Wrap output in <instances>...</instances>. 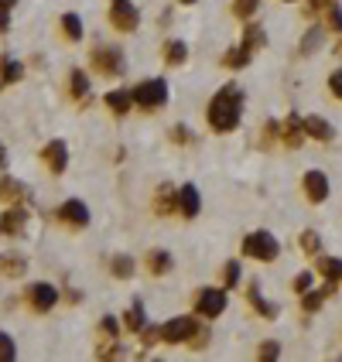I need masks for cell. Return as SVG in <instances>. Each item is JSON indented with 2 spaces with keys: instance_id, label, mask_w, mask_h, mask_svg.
Segmentation results:
<instances>
[{
  "instance_id": "6da1fadb",
  "label": "cell",
  "mask_w": 342,
  "mask_h": 362,
  "mask_svg": "<svg viewBox=\"0 0 342 362\" xmlns=\"http://www.w3.org/2000/svg\"><path fill=\"white\" fill-rule=\"evenodd\" d=\"M206 116H209V127L216 130V133H233V130L239 127V116H243V93H239L237 82L223 86V89L212 96Z\"/></svg>"
},
{
  "instance_id": "7a4b0ae2",
  "label": "cell",
  "mask_w": 342,
  "mask_h": 362,
  "mask_svg": "<svg viewBox=\"0 0 342 362\" xmlns=\"http://www.w3.org/2000/svg\"><path fill=\"white\" fill-rule=\"evenodd\" d=\"M239 250L246 253V257H254V260H274L277 253H281V243L274 239V236L267 233V229H261V233H250L243 243H239Z\"/></svg>"
},
{
  "instance_id": "3957f363",
  "label": "cell",
  "mask_w": 342,
  "mask_h": 362,
  "mask_svg": "<svg viewBox=\"0 0 342 362\" xmlns=\"http://www.w3.org/2000/svg\"><path fill=\"white\" fill-rule=\"evenodd\" d=\"M133 103L144 106V109H158V106L168 103V86H164V79H147V82H140V86H133Z\"/></svg>"
},
{
  "instance_id": "277c9868",
  "label": "cell",
  "mask_w": 342,
  "mask_h": 362,
  "mask_svg": "<svg viewBox=\"0 0 342 362\" xmlns=\"http://www.w3.org/2000/svg\"><path fill=\"white\" fill-rule=\"evenodd\" d=\"M93 69L100 72V76H124L127 72V65H124V52L120 48H113V45H100V48H93Z\"/></svg>"
},
{
  "instance_id": "5b68a950",
  "label": "cell",
  "mask_w": 342,
  "mask_h": 362,
  "mask_svg": "<svg viewBox=\"0 0 342 362\" xmlns=\"http://www.w3.org/2000/svg\"><path fill=\"white\" fill-rule=\"evenodd\" d=\"M110 25L117 27V31H124V34L137 31V25H140L137 4H131V0H113V4H110Z\"/></svg>"
},
{
  "instance_id": "8992f818",
  "label": "cell",
  "mask_w": 342,
  "mask_h": 362,
  "mask_svg": "<svg viewBox=\"0 0 342 362\" xmlns=\"http://www.w3.org/2000/svg\"><path fill=\"white\" fill-rule=\"evenodd\" d=\"M226 311V287H206L195 301V314L202 318H219Z\"/></svg>"
},
{
  "instance_id": "52a82bcc",
  "label": "cell",
  "mask_w": 342,
  "mask_h": 362,
  "mask_svg": "<svg viewBox=\"0 0 342 362\" xmlns=\"http://www.w3.org/2000/svg\"><path fill=\"white\" fill-rule=\"evenodd\" d=\"M55 219L65 222L69 229H86V226H89V208H86V202H79V199H69L62 208H55Z\"/></svg>"
},
{
  "instance_id": "ba28073f",
  "label": "cell",
  "mask_w": 342,
  "mask_h": 362,
  "mask_svg": "<svg viewBox=\"0 0 342 362\" xmlns=\"http://www.w3.org/2000/svg\"><path fill=\"white\" fill-rule=\"evenodd\" d=\"M195 318H171L168 325H161V338L168 342V345H182L188 338L195 335Z\"/></svg>"
},
{
  "instance_id": "9c48e42d",
  "label": "cell",
  "mask_w": 342,
  "mask_h": 362,
  "mask_svg": "<svg viewBox=\"0 0 342 362\" xmlns=\"http://www.w3.org/2000/svg\"><path fill=\"white\" fill-rule=\"evenodd\" d=\"M58 290L52 284H31L27 287V301H31V308L38 311V314H45V311H52L58 304Z\"/></svg>"
},
{
  "instance_id": "30bf717a",
  "label": "cell",
  "mask_w": 342,
  "mask_h": 362,
  "mask_svg": "<svg viewBox=\"0 0 342 362\" xmlns=\"http://www.w3.org/2000/svg\"><path fill=\"white\" fill-rule=\"evenodd\" d=\"M41 161H45V168H48L52 175H62L65 164H69V147H65V140H48L45 151H41Z\"/></svg>"
},
{
  "instance_id": "8fae6325",
  "label": "cell",
  "mask_w": 342,
  "mask_h": 362,
  "mask_svg": "<svg viewBox=\"0 0 342 362\" xmlns=\"http://www.w3.org/2000/svg\"><path fill=\"white\" fill-rule=\"evenodd\" d=\"M281 137H284V144H288L291 151H298V147H301V140L308 137V130H305V120H301L298 113H291L288 120L281 123Z\"/></svg>"
},
{
  "instance_id": "7c38bea8",
  "label": "cell",
  "mask_w": 342,
  "mask_h": 362,
  "mask_svg": "<svg viewBox=\"0 0 342 362\" xmlns=\"http://www.w3.org/2000/svg\"><path fill=\"white\" fill-rule=\"evenodd\" d=\"M25 226H27V208H21V206L7 208V212L0 215V233L4 236H21Z\"/></svg>"
},
{
  "instance_id": "4fadbf2b",
  "label": "cell",
  "mask_w": 342,
  "mask_h": 362,
  "mask_svg": "<svg viewBox=\"0 0 342 362\" xmlns=\"http://www.w3.org/2000/svg\"><path fill=\"white\" fill-rule=\"evenodd\" d=\"M301 185H305V195H308V202H325L329 199V178L322 175V171H308L305 178H301Z\"/></svg>"
},
{
  "instance_id": "5bb4252c",
  "label": "cell",
  "mask_w": 342,
  "mask_h": 362,
  "mask_svg": "<svg viewBox=\"0 0 342 362\" xmlns=\"http://www.w3.org/2000/svg\"><path fill=\"white\" fill-rule=\"evenodd\" d=\"M332 294H336V281H325V287H318V290H305V294H301V308L308 311V314H315V311L322 308Z\"/></svg>"
},
{
  "instance_id": "9a60e30c",
  "label": "cell",
  "mask_w": 342,
  "mask_h": 362,
  "mask_svg": "<svg viewBox=\"0 0 342 362\" xmlns=\"http://www.w3.org/2000/svg\"><path fill=\"white\" fill-rule=\"evenodd\" d=\"M199 208H202V199H199L195 185H182V188H178V212H182L185 219H195Z\"/></svg>"
},
{
  "instance_id": "2e32d148",
  "label": "cell",
  "mask_w": 342,
  "mask_h": 362,
  "mask_svg": "<svg viewBox=\"0 0 342 362\" xmlns=\"http://www.w3.org/2000/svg\"><path fill=\"white\" fill-rule=\"evenodd\" d=\"M27 199V188L18 178H0V202L4 206H21Z\"/></svg>"
},
{
  "instance_id": "e0dca14e",
  "label": "cell",
  "mask_w": 342,
  "mask_h": 362,
  "mask_svg": "<svg viewBox=\"0 0 342 362\" xmlns=\"http://www.w3.org/2000/svg\"><path fill=\"white\" fill-rule=\"evenodd\" d=\"M154 212H158V215H171V212H178V192H175L168 181L154 192Z\"/></svg>"
},
{
  "instance_id": "ac0fdd59",
  "label": "cell",
  "mask_w": 342,
  "mask_h": 362,
  "mask_svg": "<svg viewBox=\"0 0 342 362\" xmlns=\"http://www.w3.org/2000/svg\"><path fill=\"white\" fill-rule=\"evenodd\" d=\"M246 301H250V308L257 311L261 318H267V321H270V318H277V304H274V301H267L261 290H257V284L246 287Z\"/></svg>"
},
{
  "instance_id": "d6986e66",
  "label": "cell",
  "mask_w": 342,
  "mask_h": 362,
  "mask_svg": "<svg viewBox=\"0 0 342 362\" xmlns=\"http://www.w3.org/2000/svg\"><path fill=\"white\" fill-rule=\"evenodd\" d=\"M305 130H308V137H315L322 144H329V140L336 137V127H332L325 116H305Z\"/></svg>"
},
{
  "instance_id": "ffe728a7",
  "label": "cell",
  "mask_w": 342,
  "mask_h": 362,
  "mask_svg": "<svg viewBox=\"0 0 342 362\" xmlns=\"http://www.w3.org/2000/svg\"><path fill=\"white\" fill-rule=\"evenodd\" d=\"M133 270H137V263H133L127 253H117V257L110 260V274H113L117 281H131Z\"/></svg>"
},
{
  "instance_id": "44dd1931",
  "label": "cell",
  "mask_w": 342,
  "mask_h": 362,
  "mask_svg": "<svg viewBox=\"0 0 342 362\" xmlns=\"http://www.w3.org/2000/svg\"><path fill=\"white\" fill-rule=\"evenodd\" d=\"M250 58H254V48L239 45V48H230V52L223 55V65H226V69H246Z\"/></svg>"
},
{
  "instance_id": "7402d4cb",
  "label": "cell",
  "mask_w": 342,
  "mask_h": 362,
  "mask_svg": "<svg viewBox=\"0 0 342 362\" xmlns=\"http://www.w3.org/2000/svg\"><path fill=\"white\" fill-rule=\"evenodd\" d=\"M144 263H147V270H151L154 277H161V274L171 270V253H168V250H151Z\"/></svg>"
},
{
  "instance_id": "603a6c76",
  "label": "cell",
  "mask_w": 342,
  "mask_h": 362,
  "mask_svg": "<svg viewBox=\"0 0 342 362\" xmlns=\"http://www.w3.org/2000/svg\"><path fill=\"white\" fill-rule=\"evenodd\" d=\"M21 76H25V65H21V62H14V58H0V89L11 86V82H18Z\"/></svg>"
},
{
  "instance_id": "cb8c5ba5",
  "label": "cell",
  "mask_w": 342,
  "mask_h": 362,
  "mask_svg": "<svg viewBox=\"0 0 342 362\" xmlns=\"http://www.w3.org/2000/svg\"><path fill=\"white\" fill-rule=\"evenodd\" d=\"M144 325H147V318H144V304L140 301H133L127 314H124V328L127 332H144Z\"/></svg>"
},
{
  "instance_id": "d4e9b609",
  "label": "cell",
  "mask_w": 342,
  "mask_h": 362,
  "mask_svg": "<svg viewBox=\"0 0 342 362\" xmlns=\"http://www.w3.org/2000/svg\"><path fill=\"white\" fill-rule=\"evenodd\" d=\"M103 100H106V106H110L117 116H127V113H131V106H133L131 93H106Z\"/></svg>"
},
{
  "instance_id": "484cf974",
  "label": "cell",
  "mask_w": 342,
  "mask_h": 362,
  "mask_svg": "<svg viewBox=\"0 0 342 362\" xmlns=\"http://www.w3.org/2000/svg\"><path fill=\"white\" fill-rule=\"evenodd\" d=\"M315 267H318V274H322L325 281H336V284L342 281V260L339 257H322Z\"/></svg>"
},
{
  "instance_id": "4316f807",
  "label": "cell",
  "mask_w": 342,
  "mask_h": 362,
  "mask_svg": "<svg viewBox=\"0 0 342 362\" xmlns=\"http://www.w3.org/2000/svg\"><path fill=\"white\" fill-rule=\"evenodd\" d=\"M188 62V45L185 41H168L164 45V65H185Z\"/></svg>"
},
{
  "instance_id": "83f0119b",
  "label": "cell",
  "mask_w": 342,
  "mask_h": 362,
  "mask_svg": "<svg viewBox=\"0 0 342 362\" xmlns=\"http://www.w3.org/2000/svg\"><path fill=\"white\" fill-rule=\"evenodd\" d=\"M27 263L21 257H14V253H7V257H0V274H7V277H25Z\"/></svg>"
},
{
  "instance_id": "f1b7e54d",
  "label": "cell",
  "mask_w": 342,
  "mask_h": 362,
  "mask_svg": "<svg viewBox=\"0 0 342 362\" xmlns=\"http://www.w3.org/2000/svg\"><path fill=\"white\" fill-rule=\"evenodd\" d=\"M243 45H246V48H254V52H257V48H263V45H267L263 27L261 25H246V27H243Z\"/></svg>"
},
{
  "instance_id": "f546056e",
  "label": "cell",
  "mask_w": 342,
  "mask_h": 362,
  "mask_svg": "<svg viewBox=\"0 0 342 362\" xmlns=\"http://www.w3.org/2000/svg\"><path fill=\"white\" fill-rule=\"evenodd\" d=\"M62 31L69 41H82V21L79 14H62Z\"/></svg>"
},
{
  "instance_id": "4dcf8cb0",
  "label": "cell",
  "mask_w": 342,
  "mask_h": 362,
  "mask_svg": "<svg viewBox=\"0 0 342 362\" xmlns=\"http://www.w3.org/2000/svg\"><path fill=\"white\" fill-rule=\"evenodd\" d=\"M69 89H72V100H86V93H89V79H86V72H82V69H72Z\"/></svg>"
},
{
  "instance_id": "1f68e13d",
  "label": "cell",
  "mask_w": 342,
  "mask_h": 362,
  "mask_svg": "<svg viewBox=\"0 0 342 362\" xmlns=\"http://www.w3.org/2000/svg\"><path fill=\"white\" fill-rule=\"evenodd\" d=\"M298 246H301L305 253H312V257H315L318 250H322V236H318L315 229H305V233L298 236Z\"/></svg>"
},
{
  "instance_id": "d6a6232c",
  "label": "cell",
  "mask_w": 342,
  "mask_h": 362,
  "mask_svg": "<svg viewBox=\"0 0 342 362\" xmlns=\"http://www.w3.org/2000/svg\"><path fill=\"white\" fill-rule=\"evenodd\" d=\"M325 41V34H322V27H312L305 38H301V55H315L318 45Z\"/></svg>"
},
{
  "instance_id": "836d02e7",
  "label": "cell",
  "mask_w": 342,
  "mask_h": 362,
  "mask_svg": "<svg viewBox=\"0 0 342 362\" xmlns=\"http://www.w3.org/2000/svg\"><path fill=\"white\" fill-rule=\"evenodd\" d=\"M261 7V0H233V14H237L239 21H246V18H254V11Z\"/></svg>"
},
{
  "instance_id": "e575fe53",
  "label": "cell",
  "mask_w": 342,
  "mask_h": 362,
  "mask_svg": "<svg viewBox=\"0 0 342 362\" xmlns=\"http://www.w3.org/2000/svg\"><path fill=\"white\" fill-rule=\"evenodd\" d=\"M18 359V349H14V338L7 332H0V362H14Z\"/></svg>"
},
{
  "instance_id": "d590c367",
  "label": "cell",
  "mask_w": 342,
  "mask_h": 362,
  "mask_svg": "<svg viewBox=\"0 0 342 362\" xmlns=\"http://www.w3.org/2000/svg\"><path fill=\"white\" fill-rule=\"evenodd\" d=\"M237 284H239V263L230 260V263H226V270H223V287H226V290H233Z\"/></svg>"
},
{
  "instance_id": "8d00e7d4",
  "label": "cell",
  "mask_w": 342,
  "mask_h": 362,
  "mask_svg": "<svg viewBox=\"0 0 342 362\" xmlns=\"http://www.w3.org/2000/svg\"><path fill=\"white\" fill-rule=\"evenodd\" d=\"M332 7V0H308L305 4V18H315V14H325Z\"/></svg>"
},
{
  "instance_id": "74e56055",
  "label": "cell",
  "mask_w": 342,
  "mask_h": 362,
  "mask_svg": "<svg viewBox=\"0 0 342 362\" xmlns=\"http://www.w3.org/2000/svg\"><path fill=\"white\" fill-rule=\"evenodd\" d=\"M257 356H261V362L277 359V356H281V345H277V342H263V345H261V352H257Z\"/></svg>"
},
{
  "instance_id": "f35d334b",
  "label": "cell",
  "mask_w": 342,
  "mask_h": 362,
  "mask_svg": "<svg viewBox=\"0 0 342 362\" xmlns=\"http://www.w3.org/2000/svg\"><path fill=\"white\" fill-rule=\"evenodd\" d=\"M206 345H209V332H206V328H195V335L188 338V349L199 352V349H206Z\"/></svg>"
},
{
  "instance_id": "ab89813d",
  "label": "cell",
  "mask_w": 342,
  "mask_h": 362,
  "mask_svg": "<svg viewBox=\"0 0 342 362\" xmlns=\"http://www.w3.org/2000/svg\"><path fill=\"white\" fill-rule=\"evenodd\" d=\"M294 294H305V290H312V274H308V270H301V274H298V277H294Z\"/></svg>"
},
{
  "instance_id": "60d3db41",
  "label": "cell",
  "mask_w": 342,
  "mask_h": 362,
  "mask_svg": "<svg viewBox=\"0 0 342 362\" xmlns=\"http://www.w3.org/2000/svg\"><path fill=\"white\" fill-rule=\"evenodd\" d=\"M18 0H0V31H7L11 27V7H14Z\"/></svg>"
},
{
  "instance_id": "b9f144b4",
  "label": "cell",
  "mask_w": 342,
  "mask_h": 362,
  "mask_svg": "<svg viewBox=\"0 0 342 362\" xmlns=\"http://www.w3.org/2000/svg\"><path fill=\"white\" fill-rule=\"evenodd\" d=\"M325 18H329V27H332V31H342V11L336 7V4L325 11Z\"/></svg>"
},
{
  "instance_id": "7bdbcfd3",
  "label": "cell",
  "mask_w": 342,
  "mask_h": 362,
  "mask_svg": "<svg viewBox=\"0 0 342 362\" xmlns=\"http://www.w3.org/2000/svg\"><path fill=\"white\" fill-rule=\"evenodd\" d=\"M277 133H281V123H274V120H267V123H263V147H267L270 140H277Z\"/></svg>"
},
{
  "instance_id": "ee69618b",
  "label": "cell",
  "mask_w": 342,
  "mask_h": 362,
  "mask_svg": "<svg viewBox=\"0 0 342 362\" xmlns=\"http://www.w3.org/2000/svg\"><path fill=\"white\" fill-rule=\"evenodd\" d=\"M100 332H103V335H117V332H120V325H117V318H113V314H106L103 321H100Z\"/></svg>"
},
{
  "instance_id": "f6af8a7d",
  "label": "cell",
  "mask_w": 342,
  "mask_h": 362,
  "mask_svg": "<svg viewBox=\"0 0 342 362\" xmlns=\"http://www.w3.org/2000/svg\"><path fill=\"white\" fill-rule=\"evenodd\" d=\"M329 89H332L336 100H342V72H332V76H329Z\"/></svg>"
},
{
  "instance_id": "bcb514c9",
  "label": "cell",
  "mask_w": 342,
  "mask_h": 362,
  "mask_svg": "<svg viewBox=\"0 0 342 362\" xmlns=\"http://www.w3.org/2000/svg\"><path fill=\"white\" fill-rule=\"evenodd\" d=\"M171 140H175V144H192V133L185 127H175L171 130Z\"/></svg>"
},
{
  "instance_id": "7dc6e473",
  "label": "cell",
  "mask_w": 342,
  "mask_h": 362,
  "mask_svg": "<svg viewBox=\"0 0 342 362\" xmlns=\"http://www.w3.org/2000/svg\"><path fill=\"white\" fill-rule=\"evenodd\" d=\"M7 164V151H4V144H0V168Z\"/></svg>"
},
{
  "instance_id": "c3c4849f",
  "label": "cell",
  "mask_w": 342,
  "mask_h": 362,
  "mask_svg": "<svg viewBox=\"0 0 342 362\" xmlns=\"http://www.w3.org/2000/svg\"><path fill=\"white\" fill-rule=\"evenodd\" d=\"M178 4H195V0H178Z\"/></svg>"
},
{
  "instance_id": "681fc988",
  "label": "cell",
  "mask_w": 342,
  "mask_h": 362,
  "mask_svg": "<svg viewBox=\"0 0 342 362\" xmlns=\"http://www.w3.org/2000/svg\"><path fill=\"white\" fill-rule=\"evenodd\" d=\"M336 52H342V45H336Z\"/></svg>"
}]
</instances>
